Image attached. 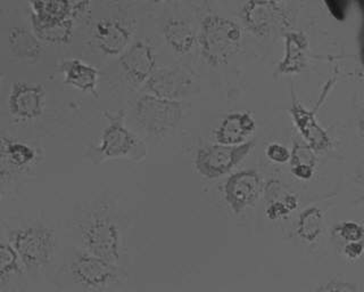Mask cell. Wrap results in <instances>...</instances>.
Instances as JSON below:
<instances>
[{
  "label": "cell",
  "instance_id": "obj_25",
  "mask_svg": "<svg viewBox=\"0 0 364 292\" xmlns=\"http://www.w3.org/2000/svg\"><path fill=\"white\" fill-rule=\"evenodd\" d=\"M314 150L311 146L294 144L293 152L290 157V165L294 166H311L316 167V155L313 153Z\"/></svg>",
  "mask_w": 364,
  "mask_h": 292
},
{
  "label": "cell",
  "instance_id": "obj_8",
  "mask_svg": "<svg viewBox=\"0 0 364 292\" xmlns=\"http://www.w3.org/2000/svg\"><path fill=\"white\" fill-rule=\"evenodd\" d=\"M46 104L45 87L37 83H15L9 96L11 117L22 122L33 121L43 115Z\"/></svg>",
  "mask_w": 364,
  "mask_h": 292
},
{
  "label": "cell",
  "instance_id": "obj_23",
  "mask_svg": "<svg viewBox=\"0 0 364 292\" xmlns=\"http://www.w3.org/2000/svg\"><path fill=\"white\" fill-rule=\"evenodd\" d=\"M32 15L40 19L65 20L73 18L68 0H28Z\"/></svg>",
  "mask_w": 364,
  "mask_h": 292
},
{
  "label": "cell",
  "instance_id": "obj_29",
  "mask_svg": "<svg viewBox=\"0 0 364 292\" xmlns=\"http://www.w3.org/2000/svg\"><path fill=\"white\" fill-rule=\"evenodd\" d=\"M345 255L347 258L355 261L358 258L361 257L364 252V246L361 241H355V242H347L344 249Z\"/></svg>",
  "mask_w": 364,
  "mask_h": 292
},
{
  "label": "cell",
  "instance_id": "obj_4",
  "mask_svg": "<svg viewBox=\"0 0 364 292\" xmlns=\"http://www.w3.org/2000/svg\"><path fill=\"white\" fill-rule=\"evenodd\" d=\"M183 115L180 100L145 94L134 108L136 123L151 136H163L179 125Z\"/></svg>",
  "mask_w": 364,
  "mask_h": 292
},
{
  "label": "cell",
  "instance_id": "obj_32",
  "mask_svg": "<svg viewBox=\"0 0 364 292\" xmlns=\"http://www.w3.org/2000/svg\"><path fill=\"white\" fill-rule=\"evenodd\" d=\"M291 172L295 177L301 181H309L314 174V167L311 166H294L291 167Z\"/></svg>",
  "mask_w": 364,
  "mask_h": 292
},
{
  "label": "cell",
  "instance_id": "obj_15",
  "mask_svg": "<svg viewBox=\"0 0 364 292\" xmlns=\"http://www.w3.org/2000/svg\"><path fill=\"white\" fill-rule=\"evenodd\" d=\"M290 115L307 145L314 151H324L331 145L329 135L320 126L314 112L305 109L299 100H294L290 108Z\"/></svg>",
  "mask_w": 364,
  "mask_h": 292
},
{
  "label": "cell",
  "instance_id": "obj_30",
  "mask_svg": "<svg viewBox=\"0 0 364 292\" xmlns=\"http://www.w3.org/2000/svg\"><path fill=\"white\" fill-rule=\"evenodd\" d=\"M318 291H356V288L343 281L333 280L328 282L327 286L320 288Z\"/></svg>",
  "mask_w": 364,
  "mask_h": 292
},
{
  "label": "cell",
  "instance_id": "obj_26",
  "mask_svg": "<svg viewBox=\"0 0 364 292\" xmlns=\"http://www.w3.org/2000/svg\"><path fill=\"white\" fill-rule=\"evenodd\" d=\"M338 233L347 242H355L364 239V227L355 221H344L338 227Z\"/></svg>",
  "mask_w": 364,
  "mask_h": 292
},
{
  "label": "cell",
  "instance_id": "obj_35",
  "mask_svg": "<svg viewBox=\"0 0 364 292\" xmlns=\"http://www.w3.org/2000/svg\"><path fill=\"white\" fill-rule=\"evenodd\" d=\"M358 126H360V132H361L362 136L364 137V113L363 115H362L360 123H358Z\"/></svg>",
  "mask_w": 364,
  "mask_h": 292
},
{
  "label": "cell",
  "instance_id": "obj_36",
  "mask_svg": "<svg viewBox=\"0 0 364 292\" xmlns=\"http://www.w3.org/2000/svg\"><path fill=\"white\" fill-rule=\"evenodd\" d=\"M148 1H151V3L153 4H159L163 3V1H165V0H148Z\"/></svg>",
  "mask_w": 364,
  "mask_h": 292
},
{
  "label": "cell",
  "instance_id": "obj_5",
  "mask_svg": "<svg viewBox=\"0 0 364 292\" xmlns=\"http://www.w3.org/2000/svg\"><path fill=\"white\" fill-rule=\"evenodd\" d=\"M70 272L77 283L88 290H105L122 283L125 272L119 264L92 255L85 250L74 254Z\"/></svg>",
  "mask_w": 364,
  "mask_h": 292
},
{
  "label": "cell",
  "instance_id": "obj_1",
  "mask_svg": "<svg viewBox=\"0 0 364 292\" xmlns=\"http://www.w3.org/2000/svg\"><path fill=\"white\" fill-rule=\"evenodd\" d=\"M242 41V28L235 21L219 15H208L202 21L199 47L210 66L227 64L240 51Z\"/></svg>",
  "mask_w": 364,
  "mask_h": 292
},
{
  "label": "cell",
  "instance_id": "obj_34",
  "mask_svg": "<svg viewBox=\"0 0 364 292\" xmlns=\"http://www.w3.org/2000/svg\"><path fill=\"white\" fill-rule=\"evenodd\" d=\"M284 204H287L290 212H294V210L299 207V200H297V198H296L294 194L286 195V198L284 199Z\"/></svg>",
  "mask_w": 364,
  "mask_h": 292
},
{
  "label": "cell",
  "instance_id": "obj_18",
  "mask_svg": "<svg viewBox=\"0 0 364 292\" xmlns=\"http://www.w3.org/2000/svg\"><path fill=\"white\" fill-rule=\"evenodd\" d=\"M309 52V41L301 32H288L284 36V58L279 63L282 75H296L304 69Z\"/></svg>",
  "mask_w": 364,
  "mask_h": 292
},
{
  "label": "cell",
  "instance_id": "obj_7",
  "mask_svg": "<svg viewBox=\"0 0 364 292\" xmlns=\"http://www.w3.org/2000/svg\"><path fill=\"white\" fill-rule=\"evenodd\" d=\"M107 126L102 134L100 145L96 149L100 161L111 159L136 158V151H145V145L130 129L125 126L124 111L115 115L105 112Z\"/></svg>",
  "mask_w": 364,
  "mask_h": 292
},
{
  "label": "cell",
  "instance_id": "obj_33",
  "mask_svg": "<svg viewBox=\"0 0 364 292\" xmlns=\"http://www.w3.org/2000/svg\"><path fill=\"white\" fill-rule=\"evenodd\" d=\"M279 183L280 182L276 181V179H272V181L267 182V187L264 189L265 193V199H267L269 202H272L273 198L276 197L277 193L279 191Z\"/></svg>",
  "mask_w": 364,
  "mask_h": 292
},
{
  "label": "cell",
  "instance_id": "obj_12",
  "mask_svg": "<svg viewBox=\"0 0 364 292\" xmlns=\"http://www.w3.org/2000/svg\"><path fill=\"white\" fill-rule=\"evenodd\" d=\"M148 94L168 100H179L187 94L191 79L186 72L174 68H159L146 81Z\"/></svg>",
  "mask_w": 364,
  "mask_h": 292
},
{
  "label": "cell",
  "instance_id": "obj_13",
  "mask_svg": "<svg viewBox=\"0 0 364 292\" xmlns=\"http://www.w3.org/2000/svg\"><path fill=\"white\" fill-rule=\"evenodd\" d=\"M131 30L117 20H102L95 26V39L102 54L121 56L128 49Z\"/></svg>",
  "mask_w": 364,
  "mask_h": 292
},
{
  "label": "cell",
  "instance_id": "obj_31",
  "mask_svg": "<svg viewBox=\"0 0 364 292\" xmlns=\"http://www.w3.org/2000/svg\"><path fill=\"white\" fill-rule=\"evenodd\" d=\"M68 1L70 4V7H71L73 18L87 12L91 4V0H68Z\"/></svg>",
  "mask_w": 364,
  "mask_h": 292
},
{
  "label": "cell",
  "instance_id": "obj_37",
  "mask_svg": "<svg viewBox=\"0 0 364 292\" xmlns=\"http://www.w3.org/2000/svg\"><path fill=\"white\" fill-rule=\"evenodd\" d=\"M271 1H274V3L280 4L282 3V0H271Z\"/></svg>",
  "mask_w": 364,
  "mask_h": 292
},
{
  "label": "cell",
  "instance_id": "obj_3",
  "mask_svg": "<svg viewBox=\"0 0 364 292\" xmlns=\"http://www.w3.org/2000/svg\"><path fill=\"white\" fill-rule=\"evenodd\" d=\"M82 249L89 254L119 264L122 234L119 224L106 214H95L81 227Z\"/></svg>",
  "mask_w": 364,
  "mask_h": 292
},
{
  "label": "cell",
  "instance_id": "obj_16",
  "mask_svg": "<svg viewBox=\"0 0 364 292\" xmlns=\"http://www.w3.org/2000/svg\"><path fill=\"white\" fill-rule=\"evenodd\" d=\"M1 177L7 172H23L37 161L38 152L33 146L14 138H1Z\"/></svg>",
  "mask_w": 364,
  "mask_h": 292
},
{
  "label": "cell",
  "instance_id": "obj_11",
  "mask_svg": "<svg viewBox=\"0 0 364 292\" xmlns=\"http://www.w3.org/2000/svg\"><path fill=\"white\" fill-rule=\"evenodd\" d=\"M119 64L127 79L139 86L146 83L156 70V58L151 45L138 41L119 56Z\"/></svg>",
  "mask_w": 364,
  "mask_h": 292
},
{
  "label": "cell",
  "instance_id": "obj_2",
  "mask_svg": "<svg viewBox=\"0 0 364 292\" xmlns=\"http://www.w3.org/2000/svg\"><path fill=\"white\" fill-rule=\"evenodd\" d=\"M9 242L20 255L28 272H39L53 261L56 249L54 229L43 224H32L11 233Z\"/></svg>",
  "mask_w": 364,
  "mask_h": 292
},
{
  "label": "cell",
  "instance_id": "obj_9",
  "mask_svg": "<svg viewBox=\"0 0 364 292\" xmlns=\"http://www.w3.org/2000/svg\"><path fill=\"white\" fill-rule=\"evenodd\" d=\"M262 191V178L254 170H245L232 174L225 184V202L239 215L248 207L255 204Z\"/></svg>",
  "mask_w": 364,
  "mask_h": 292
},
{
  "label": "cell",
  "instance_id": "obj_10",
  "mask_svg": "<svg viewBox=\"0 0 364 292\" xmlns=\"http://www.w3.org/2000/svg\"><path fill=\"white\" fill-rule=\"evenodd\" d=\"M242 19L248 29L259 37H265L287 21L280 4L271 0H247L242 7Z\"/></svg>",
  "mask_w": 364,
  "mask_h": 292
},
{
  "label": "cell",
  "instance_id": "obj_20",
  "mask_svg": "<svg viewBox=\"0 0 364 292\" xmlns=\"http://www.w3.org/2000/svg\"><path fill=\"white\" fill-rule=\"evenodd\" d=\"M9 47L15 58L20 60H37L43 51V41L33 30L15 26L9 32Z\"/></svg>",
  "mask_w": 364,
  "mask_h": 292
},
{
  "label": "cell",
  "instance_id": "obj_27",
  "mask_svg": "<svg viewBox=\"0 0 364 292\" xmlns=\"http://www.w3.org/2000/svg\"><path fill=\"white\" fill-rule=\"evenodd\" d=\"M267 157L276 164H286V162L290 161L291 153L286 146L282 145V144L273 143L267 146Z\"/></svg>",
  "mask_w": 364,
  "mask_h": 292
},
{
  "label": "cell",
  "instance_id": "obj_6",
  "mask_svg": "<svg viewBox=\"0 0 364 292\" xmlns=\"http://www.w3.org/2000/svg\"><path fill=\"white\" fill-rule=\"evenodd\" d=\"M255 146V140L240 145L213 144L199 149L195 158V168L202 177L216 179L235 170Z\"/></svg>",
  "mask_w": 364,
  "mask_h": 292
},
{
  "label": "cell",
  "instance_id": "obj_14",
  "mask_svg": "<svg viewBox=\"0 0 364 292\" xmlns=\"http://www.w3.org/2000/svg\"><path fill=\"white\" fill-rule=\"evenodd\" d=\"M256 130L253 115L248 112H235L222 120L214 132L216 143L223 145H240L246 143Z\"/></svg>",
  "mask_w": 364,
  "mask_h": 292
},
{
  "label": "cell",
  "instance_id": "obj_22",
  "mask_svg": "<svg viewBox=\"0 0 364 292\" xmlns=\"http://www.w3.org/2000/svg\"><path fill=\"white\" fill-rule=\"evenodd\" d=\"M323 216L318 207H311L301 212L297 223V233L301 240L312 244L318 240L322 232Z\"/></svg>",
  "mask_w": 364,
  "mask_h": 292
},
{
  "label": "cell",
  "instance_id": "obj_24",
  "mask_svg": "<svg viewBox=\"0 0 364 292\" xmlns=\"http://www.w3.org/2000/svg\"><path fill=\"white\" fill-rule=\"evenodd\" d=\"M26 269L20 255L11 242L1 241L0 244V282L4 283L13 274H18Z\"/></svg>",
  "mask_w": 364,
  "mask_h": 292
},
{
  "label": "cell",
  "instance_id": "obj_19",
  "mask_svg": "<svg viewBox=\"0 0 364 292\" xmlns=\"http://www.w3.org/2000/svg\"><path fill=\"white\" fill-rule=\"evenodd\" d=\"M32 30L43 43L66 45L73 37V18L53 20L32 15Z\"/></svg>",
  "mask_w": 364,
  "mask_h": 292
},
{
  "label": "cell",
  "instance_id": "obj_17",
  "mask_svg": "<svg viewBox=\"0 0 364 292\" xmlns=\"http://www.w3.org/2000/svg\"><path fill=\"white\" fill-rule=\"evenodd\" d=\"M60 70L66 85L77 89L80 92L89 93L98 98L97 86L100 80V73L95 66L77 58H71L60 64Z\"/></svg>",
  "mask_w": 364,
  "mask_h": 292
},
{
  "label": "cell",
  "instance_id": "obj_21",
  "mask_svg": "<svg viewBox=\"0 0 364 292\" xmlns=\"http://www.w3.org/2000/svg\"><path fill=\"white\" fill-rule=\"evenodd\" d=\"M163 35L166 43L176 54H188L196 43V35L193 28L180 19L168 20L165 24Z\"/></svg>",
  "mask_w": 364,
  "mask_h": 292
},
{
  "label": "cell",
  "instance_id": "obj_28",
  "mask_svg": "<svg viewBox=\"0 0 364 292\" xmlns=\"http://www.w3.org/2000/svg\"><path fill=\"white\" fill-rule=\"evenodd\" d=\"M290 209L288 208L287 204H284V201H272L267 210H265V215L271 221H278L282 218L287 217L290 214Z\"/></svg>",
  "mask_w": 364,
  "mask_h": 292
}]
</instances>
